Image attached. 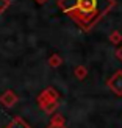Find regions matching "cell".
Returning a JSON list of instances; mask_svg holds the SVG:
<instances>
[{
  "label": "cell",
  "mask_w": 122,
  "mask_h": 128,
  "mask_svg": "<svg viewBox=\"0 0 122 128\" xmlns=\"http://www.w3.org/2000/svg\"><path fill=\"white\" fill-rule=\"evenodd\" d=\"M56 5L81 30L89 31L116 6V0H58Z\"/></svg>",
  "instance_id": "obj_1"
},
{
  "label": "cell",
  "mask_w": 122,
  "mask_h": 128,
  "mask_svg": "<svg viewBox=\"0 0 122 128\" xmlns=\"http://www.w3.org/2000/svg\"><path fill=\"white\" fill-rule=\"evenodd\" d=\"M60 94L56 92V89L53 88H46L44 91L38 95V106L46 112V114H55L56 110H58V105H60Z\"/></svg>",
  "instance_id": "obj_2"
},
{
  "label": "cell",
  "mask_w": 122,
  "mask_h": 128,
  "mask_svg": "<svg viewBox=\"0 0 122 128\" xmlns=\"http://www.w3.org/2000/svg\"><path fill=\"white\" fill-rule=\"evenodd\" d=\"M106 84L116 95L122 97V70H116V72L108 78Z\"/></svg>",
  "instance_id": "obj_3"
},
{
  "label": "cell",
  "mask_w": 122,
  "mask_h": 128,
  "mask_svg": "<svg viewBox=\"0 0 122 128\" xmlns=\"http://www.w3.org/2000/svg\"><path fill=\"white\" fill-rule=\"evenodd\" d=\"M17 100H19V97L16 95L14 91H11V89L5 91L2 95H0V103H2L3 106H6V108H13L17 103Z\"/></svg>",
  "instance_id": "obj_4"
},
{
  "label": "cell",
  "mask_w": 122,
  "mask_h": 128,
  "mask_svg": "<svg viewBox=\"0 0 122 128\" xmlns=\"http://www.w3.org/2000/svg\"><path fill=\"white\" fill-rule=\"evenodd\" d=\"M5 128H31V126H30L27 122H25L22 117H14Z\"/></svg>",
  "instance_id": "obj_5"
},
{
  "label": "cell",
  "mask_w": 122,
  "mask_h": 128,
  "mask_svg": "<svg viewBox=\"0 0 122 128\" xmlns=\"http://www.w3.org/2000/svg\"><path fill=\"white\" fill-rule=\"evenodd\" d=\"M74 74H75V78L81 81V80H85L88 76V69L85 66H77L75 70H74Z\"/></svg>",
  "instance_id": "obj_6"
},
{
  "label": "cell",
  "mask_w": 122,
  "mask_h": 128,
  "mask_svg": "<svg viewBox=\"0 0 122 128\" xmlns=\"http://www.w3.org/2000/svg\"><path fill=\"white\" fill-rule=\"evenodd\" d=\"M61 64H63V58H61L60 55L53 53V55L49 58V66H50V67H60Z\"/></svg>",
  "instance_id": "obj_7"
},
{
  "label": "cell",
  "mask_w": 122,
  "mask_h": 128,
  "mask_svg": "<svg viewBox=\"0 0 122 128\" xmlns=\"http://www.w3.org/2000/svg\"><path fill=\"white\" fill-rule=\"evenodd\" d=\"M110 42L114 44V46H119V44L122 42V34L119 33L117 30H113L110 33Z\"/></svg>",
  "instance_id": "obj_8"
},
{
  "label": "cell",
  "mask_w": 122,
  "mask_h": 128,
  "mask_svg": "<svg viewBox=\"0 0 122 128\" xmlns=\"http://www.w3.org/2000/svg\"><path fill=\"white\" fill-rule=\"evenodd\" d=\"M52 124H66V119H64V116H61V114L56 112L55 116L52 117V120H50Z\"/></svg>",
  "instance_id": "obj_9"
},
{
  "label": "cell",
  "mask_w": 122,
  "mask_h": 128,
  "mask_svg": "<svg viewBox=\"0 0 122 128\" xmlns=\"http://www.w3.org/2000/svg\"><path fill=\"white\" fill-rule=\"evenodd\" d=\"M10 5H11V0H0V14L5 12Z\"/></svg>",
  "instance_id": "obj_10"
},
{
  "label": "cell",
  "mask_w": 122,
  "mask_h": 128,
  "mask_svg": "<svg viewBox=\"0 0 122 128\" xmlns=\"http://www.w3.org/2000/svg\"><path fill=\"white\" fill-rule=\"evenodd\" d=\"M47 128H67V126L64 125V124H52V122H50V125Z\"/></svg>",
  "instance_id": "obj_11"
},
{
  "label": "cell",
  "mask_w": 122,
  "mask_h": 128,
  "mask_svg": "<svg viewBox=\"0 0 122 128\" xmlns=\"http://www.w3.org/2000/svg\"><path fill=\"white\" fill-rule=\"evenodd\" d=\"M116 58L122 62V47H119V48L116 50Z\"/></svg>",
  "instance_id": "obj_12"
},
{
  "label": "cell",
  "mask_w": 122,
  "mask_h": 128,
  "mask_svg": "<svg viewBox=\"0 0 122 128\" xmlns=\"http://www.w3.org/2000/svg\"><path fill=\"white\" fill-rule=\"evenodd\" d=\"M35 2H36V3H39V5H44V3L47 2V0H35Z\"/></svg>",
  "instance_id": "obj_13"
}]
</instances>
